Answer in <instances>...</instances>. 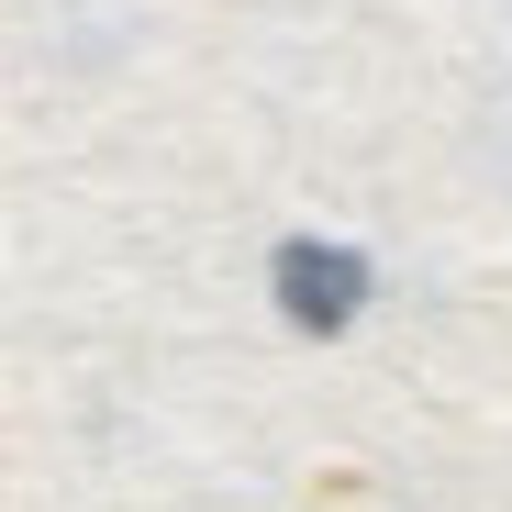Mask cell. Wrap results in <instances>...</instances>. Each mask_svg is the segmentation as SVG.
<instances>
[{
  "label": "cell",
  "instance_id": "6da1fadb",
  "mask_svg": "<svg viewBox=\"0 0 512 512\" xmlns=\"http://www.w3.org/2000/svg\"><path fill=\"white\" fill-rule=\"evenodd\" d=\"M268 279H279V312H290L301 334H346L357 301H368V256H357V245H312V234H301V245H279V268H268Z\"/></svg>",
  "mask_w": 512,
  "mask_h": 512
}]
</instances>
